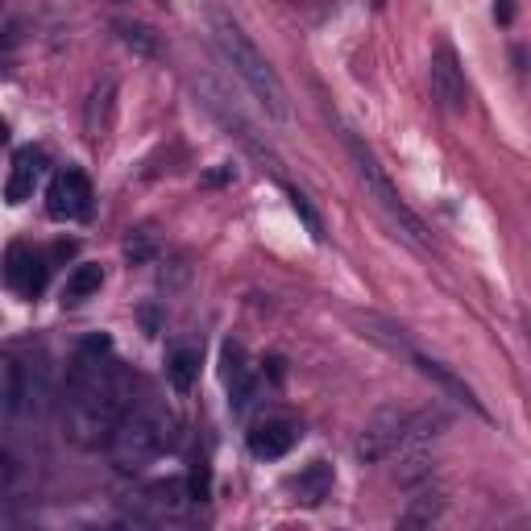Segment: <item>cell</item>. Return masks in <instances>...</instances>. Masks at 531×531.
<instances>
[{
  "label": "cell",
  "instance_id": "6da1fadb",
  "mask_svg": "<svg viewBox=\"0 0 531 531\" xmlns=\"http://www.w3.org/2000/svg\"><path fill=\"white\" fill-rule=\"evenodd\" d=\"M104 337L83 341L71 374H67V395H63V415H67V436L79 449H104L121 415L129 411V382L121 366L108 353Z\"/></svg>",
  "mask_w": 531,
  "mask_h": 531
},
{
  "label": "cell",
  "instance_id": "7a4b0ae2",
  "mask_svg": "<svg viewBox=\"0 0 531 531\" xmlns=\"http://www.w3.org/2000/svg\"><path fill=\"white\" fill-rule=\"evenodd\" d=\"M212 34H216L220 54H225V63L233 67V75L258 96V104L266 108L270 117L287 121L291 117L287 88H283V79H278V71L266 63V54L254 46V38H249L229 13H212Z\"/></svg>",
  "mask_w": 531,
  "mask_h": 531
},
{
  "label": "cell",
  "instance_id": "3957f363",
  "mask_svg": "<svg viewBox=\"0 0 531 531\" xmlns=\"http://www.w3.org/2000/svg\"><path fill=\"white\" fill-rule=\"evenodd\" d=\"M104 449H108V457H113V465L121 473H142L162 453L175 449V419L162 407H150V403L129 407Z\"/></svg>",
  "mask_w": 531,
  "mask_h": 531
},
{
  "label": "cell",
  "instance_id": "277c9868",
  "mask_svg": "<svg viewBox=\"0 0 531 531\" xmlns=\"http://www.w3.org/2000/svg\"><path fill=\"white\" fill-rule=\"evenodd\" d=\"M341 125V121H337ZM341 142H345V150H349V158H353V171H357V179H361V187H366V195L370 200L386 212V220L395 225L411 245H419V249H428L432 245V237H428V229H424V220H419L407 204H403V195H399V187L390 183V175L382 171V162H378V154L361 142V137L353 133V129H345L341 125Z\"/></svg>",
  "mask_w": 531,
  "mask_h": 531
},
{
  "label": "cell",
  "instance_id": "5b68a950",
  "mask_svg": "<svg viewBox=\"0 0 531 531\" xmlns=\"http://www.w3.org/2000/svg\"><path fill=\"white\" fill-rule=\"evenodd\" d=\"M92 200H96V191H92L88 175L67 166V171L54 175V183L46 191V212H50V220H88Z\"/></svg>",
  "mask_w": 531,
  "mask_h": 531
},
{
  "label": "cell",
  "instance_id": "8992f818",
  "mask_svg": "<svg viewBox=\"0 0 531 531\" xmlns=\"http://www.w3.org/2000/svg\"><path fill=\"white\" fill-rule=\"evenodd\" d=\"M428 83H432V100L444 108V113H465L469 88H465V71L457 63L453 46H436L432 67H428Z\"/></svg>",
  "mask_w": 531,
  "mask_h": 531
},
{
  "label": "cell",
  "instance_id": "52a82bcc",
  "mask_svg": "<svg viewBox=\"0 0 531 531\" xmlns=\"http://www.w3.org/2000/svg\"><path fill=\"white\" fill-rule=\"evenodd\" d=\"M403 411H395V407H382L366 428H361V436H357V457L361 461H382V457H390L399 449V436H403Z\"/></svg>",
  "mask_w": 531,
  "mask_h": 531
},
{
  "label": "cell",
  "instance_id": "ba28073f",
  "mask_svg": "<svg viewBox=\"0 0 531 531\" xmlns=\"http://www.w3.org/2000/svg\"><path fill=\"white\" fill-rule=\"evenodd\" d=\"M5 283L21 295V299H38L42 287H46V262L42 254H34L30 245H9V254H5Z\"/></svg>",
  "mask_w": 531,
  "mask_h": 531
},
{
  "label": "cell",
  "instance_id": "9c48e42d",
  "mask_svg": "<svg viewBox=\"0 0 531 531\" xmlns=\"http://www.w3.org/2000/svg\"><path fill=\"white\" fill-rule=\"evenodd\" d=\"M295 444H299V428L291 419H262V424H254V432H249V453L262 461L287 457Z\"/></svg>",
  "mask_w": 531,
  "mask_h": 531
},
{
  "label": "cell",
  "instance_id": "30bf717a",
  "mask_svg": "<svg viewBox=\"0 0 531 531\" xmlns=\"http://www.w3.org/2000/svg\"><path fill=\"white\" fill-rule=\"evenodd\" d=\"M42 166H46V154H42V150H34V146L17 150L13 175H9V183H5V200H9V204H25V200H30L34 187H38V179H42Z\"/></svg>",
  "mask_w": 531,
  "mask_h": 531
},
{
  "label": "cell",
  "instance_id": "8fae6325",
  "mask_svg": "<svg viewBox=\"0 0 531 531\" xmlns=\"http://www.w3.org/2000/svg\"><path fill=\"white\" fill-rule=\"evenodd\" d=\"M225 366H220V378H225V386H229V395H233V407L241 411L245 403H249V395H254V374H249V361H245V349L237 345V341H229L225 345Z\"/></svg>",
  "mask_w": 531,
  "mask_h": 531
},
{
  "label": "cell",
  "instance_id": "7c38bea8",
  "mask_svg": "<svg viewBox=\"0 0 531 531\" xmlns=\"http://www.w3.org/2000/svg\"><path fill=\"white\" fill-rule=\"evenodd\" d=\"M287 486H291L295 502H303V507H320V502L328 498V490H332V465L328 461H312L307 469H299Z\"/></svg>",
  "mask_w": 531,
  "mask_h": 531
},
{
  "label": "cell",
  "instance_id": "4fadbf2b",
  "mask_svg": "<svg viewBox=\"0 0 531 531\" xmlns=\"http://www.w3.org/2000/svg\"><path fill=\"white\" fill-rule=\"evenodd\" d=\"M411 361H415V366H419V374H424V378H432L440 390H449V395L457 399V403H465L469 411H478V415H486L482 411V403H478V395H473V390L449 370V366H440V361H432V357H424V353H411Z\"/></svg>",
  "mask_w": 531,
  "mask_h": 531
},
{
  "label": "cell",
  "instance_id": "5bb4252c",
  "mask_svg": "<svg viewBox=\"0 0 531 531\" xmlns=\"http://www.w3.org/2000/svg\"><path fill=\"white\" fill-rule=\"evenodd\" d=\"M113 108H117V83L100 79L92 100H88V137L92 142H100V137L108 133V125H113Z\"/></svg>",
  "mask_w": 531,
  "mask_h": 531
},
{
  "label": "cell",
  "instance_id": "9a60e30c",
  "mask_svg": "<svg viewBox=\"0 0 531 531\" xmlns=\"http://www.w3.org/2000/svg\"><path fill=\"white\" fill-rule=\"evenodd\" d=\"M100 287H104V266H100V262H83V266H75V270L67 274V283H63V303L75 307V303H83V299H92Z\"/></svg>",
  "mask_w": 531,
  "mask_h": 531
},
{
  "label": "cell",
  "instance_id": "2e32d148",
  "mask_svg": "<svg viewBox=\"0 0 531 531\" xmlns=\"http://www.w3.org/2000/svg\"><path fill=\"white\" fill-rule=\"evenodd\" d=\"M195 374H200V357H195V349L187 345H175L171 353H166V382H171L179 395H187Z\"/></svg>",
  "mask_w": 531,
  "mask_h": 531
},
{
  "label": "cell",
  "instance_id": "e0dca14e",
  "mask_svg": "<svg viewBox=\"0 0 531 531\" xmlns=\"http://www.w3.org/2000/svg\"><path fill=\"white\" fill-rule=\"evenodd\" d=\"M117 34H121V42L129 50L146 54V59H154V54H158V34L150 30V25H142V21H117Z\"/></svg>",
  "mask_w": 531,
  "mask_h": 531
},
{
  "label": "cell",
  "instance_id": "ac0fdd59",
  "mask_svg": "<svg viewBox=\"0 0 531 531\" xmlns=\"http://www.w3.org/2000/svg\"><path fill=\"white\" fill-rule=\"evenodd\" d=\"M17 386H21V370L13 357H0V419L17 411Z\"/></svg>",
  "mask_w": 531,
  "mask_h": 531
},
{
  "label": "cell",
  "instance_id": "d6986e66",
  "mask_svg": "<svg viewBox=\"0 0 531 531\" xmlns=\"http://www.w3.org/2000/svg\"><path fill=\"white\" fill-rule=\"evenodd\" d=\"M287 200H291V208H295V216L303 220V229L312 233V241H324V220H320V212L312 208V200L299 191V187H287Z\"/></svg>",
  "mask_w": 531,
  "mask_h": 531
},
{
  "label": "cell",
  "instance_id": "ffe728a7",
  "mask_svg": "<svg viewBox=\"0 0 531 531\" xmlns=\"http://www.w3.org/2000/svg\"><path fill=\"white\" fill-rule=\"evenodd\" d=\"M150 498L158 502L162 511H183L191 494H187V486H183V482H154V486H150Z\"/></svg>",
  "mask_w": 531,
  "mask_h": 531
},
{
  "label": "cell",
  "instance_id": "44dd1931",
  "mask_svg": "<svg viewBox=\"0 0 531 531\" xmlns=\"http://www.w3.org/2000/svg\"><path fill=\"white\" fill-rule=\"evenodd\" d=\"M436 515H440V498L432 494V498H419L415 507H411V511L403 515V523H411V527H415V523H432Z\"/></svg>",
  "mask_w": 531,
  "mask_h": 531
},
{
  "label": "cell",
  "instance_id": "7402d4cb",
  "mask_svg": "<svg viewBox=\"0 0 531 531\" xmlns=\"http://www.w3.org/2000/svg\"><path fill=\"white\" fill-rule=\"evenodd\" d=\"M494 17H498L502 25H507V21L515 17V0H498V5H494Z\"/></svg>",
  "mask_w": 531,
  "mask_h": 531
},
{
  "label": "cell",
  "instance_id": "603a6c76",
  "mask_svg": "<svg viewBox=\"0 0 531 531\" xmlns=\"http://www.w3.org/2000/svg\"><path fill=\"white\" fill-rule=\"evenodd\" d=\"M9 478H13V461H9L5 453H0V486H5Z\"/></svg>",
  "mask_w": 531,
  "mask_h": 531
},
{
  "label": "cell",
  "instance_id": "cb8c5ba5",
  "mask_svg": "<svg viewBox=\"0 0 531 531\" xmlns=\"http://www.w3.org/2000/svg\"><path fill=\"white\" fill-rule=\"evenodd\" d=\"M370 5H374V9H386V0H370Z\"/></svg>",
  "mask_w": 531,
  "mask_h": 531
},
{
  "label": "cell",
  "instance_id": "d4e9b609",
  "mask_svg": "<svg viewBox=\"0 0 531 531\" xmlns=\"http://www.w3.org/2000/svg\"><path fill=\"white\" fill-rule=\"evenodd\" d=\"M5 133H9V129H5V121H0V142H5Z\"/></svg>",
  "mask_w": 531,
  "mask_h": 531
},
{
  "label": "cell",
  "instance_id": "484cf974",
  "mask_svg": "<svg viewBox=\"0 0 531 531\" xmlns=\"http://www.w3.org/2000/svg\"><path fill=\"white\" fill-rule=\"evenodd\" d=\"M154 5H162V9H166V5H171V0H154Z\"/></svg>",
  "mask_w": 531,
  "mask_h": 531
}]
</instances>
